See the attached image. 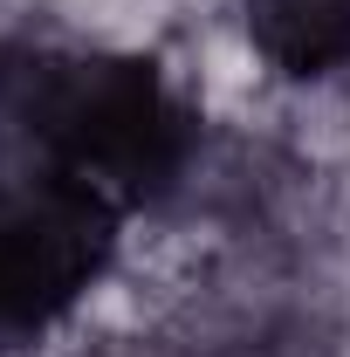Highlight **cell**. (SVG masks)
Here are the masks:
<instances>
[{"label":"cell","instance_id":"6da1fadb","mask_svg":"<svg viewBox=\"0 0 350 357\" xmlns=\"http://www.w3.org/2000/svg\"><path fill=\"white\" fill-rule=\"evenodd\" d=\"M0 137L14 158L131 206L172 192L199 117L151 62L110 48H0Z\"/></svg>","mask_w":350,"mask_h":357},{"label":"cell","instance_id":"7a4b0ae2","mask_svg":"<svg viewBox=\"0 0 350 357\" xmlns=\"http://www.w3.org/2000/svg\"><path fill=\"white\" fill-rule=\"evenodd\" d=\"M117 248V199L28 158H0V351L35 344L89 296Z\"/></svg>","mask_w":350,"mask_h":357},{"label":"cell","instance_id":"3957f363","mask_svg":"<svg viewBox=\"0 0 350 357\" xmlns=\"http://www.w3.org/2000/svg\"><path fill=\"white\" fill-rule=\"evenodd\" d=\"M248 35L282 76L350 69V0H248Z\"/></svg>","mask_w":350,"mask_h":357}]
</instances>
